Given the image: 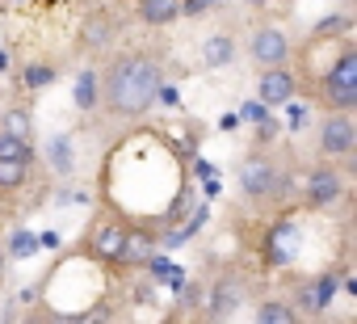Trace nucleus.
<instances>
[{
	"label": "nucleus",
	"mask_w": 357,
	"mask_h": 324,
	"mask_svg": "<svg viewBox=\"0 0 357 324\" xmlns=\"http://www.w3.org/2000/svg\"><path fill=\"white\" fill-rule=\"evenodd\" d=\"M164 89V64L147 51H122L101 72V101L114 118H139Z\"/></svg>",
	"instance_id": "1"
},
{
	"label": "nucleus",
	"mask_w": 357,
	"mask_h": 324,
	"mask_svg": "<svg viewBox=\"0 0 357 324\" xmlns=\"http://www.w3.org/2000/svg\"><path fill=\"white\" fill-rule=\"evenodd\" d=\"M0 160L34 165V143H30V139H13V135H0Z\"/></svg>",
	"instance_id": "18"
},
{
	"label": "nucleus",
	"mask_w": 357,
	"mask_h": 324,
	"mask_svg": "<svg viewBox=\"0 0 357 324\" xmlns=\"http://www.w3.org/2000/svg\"><path fill=\"white\" fill-rule=\"evenodd\" d=\"M122 240H126V228H122V223H101V228L93 232V240H89V253H93L97 261H118Z\"/></svg>",
	"instance_id": "9"
},
{
	"label": "nucleus",
	"mask_w": 357,
	"mask_h": 324,
	"mask_svg": "<svg viewBox=\"0 0 357 324\" xmlns=\"http://www.w3.org/2000/svg\"><path fill=\"white\" fill-rule=\"evenodd\" d=\"M248 5H252V9H261V5H269V0H248Z\"/></svg>",
	"instance_id": "26"
},
{
	"label": "nucleus",
	"mask_w": 357,
	"mask_h": 324,
	"mask_svg": "<svg viewBox=\"0 0 357 324\" xmlns=\"http://www.w3.org/2000/svg\"><path fill=\"white\" fill-rule=\"evenodd\" d=\"M0 135H13V139H30L34 135V122H30V114L26 110H5V118H0Z\"/></svg>",
	"instance_id": "17"
},
{
	"label": "nucleus",
	"mask_w": 357,
	"mask_h": 324,
	"mask_svg": "<svg viewBox=\"0 0 357 324\" xmlns=\"http://www.w3.org/2000/svg\"><path fill=\"white\" fill-rule=\"evenodd\" d=\"M336 30H349V17H344V13H336V17L319 22V26H315V38H332Z\"/></svg>",
	"instance_id": "21"
},
{
	"label": "nucleus",
	"mask_w": 357,
	"mask_h": 324,
	"mask_svg": "<svg viewBox=\"0 0 357 324\" xmlns=\"http://www.w3.org/2000/svg\"><path fill=\"white\" fill-rule=\"evenodd\" d=\"M147 257H151V236L147 232H126L122 253H118L114 265H135V261H147Z\"/></svg>",
	"instance_id": "13"
},
{
	"label": "nucleus",
	"mask_w": 357,
	"mask_h": 324,
	"mask_svg": "<svg viewBox=\"0 0 357 324\" xmlns=\"http://www.w3.org/2000/svg\"><path fill=\"white\" fill-rule=\"evenodd\" d=\"M0 282H5V253H0Z\"/></svg>",
	"instance_id": "25"
},
{
	"label": "nucleus",
	"mask_w": 357,
	"mask_h": 324,
	"mask_svg": "<svg viewBox=\"0 0 357 324\" xmlns=\"http://www.w3.org/2000/svg\"><path fill=\"white\" fill-rule=\"evenodd\" d=\"M257 324H298V311L286 299H265L257 311Z\"/></svg>",
	"instance_id": "16"
},
{
	"label": "nucleus",
	"mask_w": 357,
	"mask_h": 324,
	"mask_svg": "<svg viewBox=\"0 0 357 324\" xmlns=\"http://www.w3.org/2000/svg\"><path fill=\"white\" fill-rule=\"evenodd\" d=\"M248 51H252L257 64H265V68H282L286 55H290V38H286L278 26H261V30H252Z\"/></svg>",
	"instance_id": "6"
},
{
	"label": "nucleus",
	"mask_w": 357,
	"mask_h": 324,
	"mask_svg": "<svg viewBox=\"0 0 357 324\" xmlns=\"http://www.w3.org/2000/svg\"><path fill=\"white\" fill-rule=\"evenodd\" d=\"M76 105L80 110H97L101 105V76L97 72H80L76 76Z\"/></svg>",
	"instance_id": "15"
},
{
	"label": "nucleus",
	"mask_w": 357,
	"mask_h": 324,
	"mask_svg": "<svg viewBox=\"0 0 357 324\" xmlns=\"http://www.w3.org/2000/svg\"><path fill=\"white\" fill-rule=\"evenodd\" d=\"M26 177H30V165H17V160H0V194L22 190Z\"/></svg>",
	"instance_id": "19"
},
{
	"label": "nucleus",
	"mask_w": 357,
	"mask_h": 324,
	"mask_svg": "<svg viewBox=\"0 0 357 324\" xmlns=\"http://www.w3.org/2000/svg\"><path fill=\"white\" fill-rule=\"evenodd\" d=\"M294 89H298V80H294L290 68H265L261 80H257L261 105H286V101L294 97Z\"/></svg>",
	"instance_id": "7"
},
{
	"label": "nucleus",
	"mask_w": 357,
	"mask_h": 324,
	"mask_svg": "<svg viewBox=\"0 0 357 324\" xmlns=\"http://www.w3.org/2000/svg\"><path fill=\"white\" fill-rule=\"evenodd\" d=\"M336 286H340V274L336 270H324L319 278H311V282H303L298 286V295H294V311H311V316H319V311H328L332 307V295H336Z\"/></svg>",
	"instance_id": "5"
},
{
	"label": "nucleus",
	"mask_w": 357,
	"mask_h": 324,
	"mask_svg": "<svg viewBox=\"0 0 357 324\" xmlns=\"http://www.w3.org/2000/svg\"><path fill=\"white\" fill-rule=\"evenodd\" d=\"M244 118H265V105H257V101H248V105H244Z\"/></svg>",
	"instance_id": "24"
},
{
	"label": "nucleus",
	"mask_w": 357,
	"mask_h": 324,
	"mask_svg": "<svg viewBox=\"0 0 357 324\" xmlns=\"http://www.w3.org/2000/svg\"><path fill=\"white\" fill-rule=\"evenodd\" d=\"M231 55H236L231 34H211V38L202 43V64H206V68H227Z\"/></svg>",
	"instance_id": "12"
},
{
	"label": "nucleus",
	"mask_w": 357,
	"mask_h": 324,
	"mask_svg": "<svg viewBox=\"0 0 357 324\" xmlns=\"http://www.w3.org/2000/svg\"><path fill=\"white\" fill-rule=\"evenodd\" d=\"M315 143H319L324 156H349L353 143H357V122H353V114H324Z\"/></svg>",
	"instance_id": "4"
},
{
	"label": "nucleus",
	"mask_w": 357,
	"mask_h": 324,
	"mask_svg": "<svg viewBox=\"0 0 357 324\" xmlns=\"http://www.w3.org/2000/svg\"><path fill=\"white\" fill-rule=\"evenodd\" d=\"M59 76V68H51V64H30L26 72H22V84L26 89H43V84H51Z\"/></svg>",
	"instance_id": "20"
},
{
	"label": "nucleus",
	"mask_w": 357,
	"mask_h": 324,
	"mask_svg": "<svg viewBox=\"0 0 357 324\" xmlns=\"http://www.w3.org/2000/svg\"><path fill=\"white\" fill-rule=\"evenodd\" d=\"M114 43V17L109 13H89L84 30H80V47L84 51H105Z\"/></svg>",
	"instance_id": "10"
},
{
	"label": "nucleus",
	"mask_w": 357,
	"mask_h": 324,
	"mask_svg": "<svg viewBox=\"0 0 357 324\" xmlns=\"http://www.w3.org/2000/svg\"><path fill=\"white\" fill-rule=\"evenodd\" d=\"M340 194H344V182H340V173L336 169H311V177H307V207H332V202H340Z\"/></svg>",
	"instance_id": "8"
},
{
	"label": "nucleus",
	"mask_w": 357,
	"mask_h": 324,
	"mask_svg": "<svg viewBox=\"0 0 357 324\" xmlns=\"http://www.w3.org/2000/svg\"><path fill=\"white\" fill-rule=\"evenodd\" d=\"M219 0H181V13H190V17H198V13H206V9H215Z\"/></svg>",
	"instance_id": "23"
},
{
	"label": "nucleus",
	"mask_w": 357,
	"mask_h": 324,
	"mask_svg": "<svg viewBox=\"0 0 357 324\" xmlns=\"http://www.w3.org/2000/svg\"><path fill=\"white\" fill-rule=\"evenodd\" d=\"M139 17L147 26H168L181 17V0H139Z\"/></svg>",
	"instance_id": "11"
},
{
	"label": "nucleus",
	"mask_w": 357,
	"mask_h": 324,
	"mask_svg": "<svg viewBox=\"0 0 357 324\" xmlns=\"http://www.w3.org/2000/svg\"><path fill=\"white\" fill-rule=\"evenodd\" d=\"M240 190L248 198H273V194L286 190V182H282V173L269 156H248L244 169H240Z\"/></svg>",
	"instance_id": "3"
},
{
	"label": "nucleus",
	"mask_w": 357,
	"mask_h": 324,
	"mask_svg": "<svg viewBox=\"0 0 357 324\" xmlns=\"http://www.w3.org/2000/svg\"><path fill=\"white\" fill-rule=\"evenodd\" d=\"M324 101L332 105V114H349L357 105V47L353 43H344L336 64L324 72Z\"/></svg>",
	"instance_id": "2"
},
{
	"label": "nucleus",
	"mask_w": 357,
	"mask_h": 324,
	"mask_svg": "<svg viewBox=\"0 0 357 324\" xmlns=\"http://www.w3.org/2000/svg\"><path fill=\"white\" fill-rule=\"evenodd\" d=\"M34 249H38V240H34L30 232H17V236H13V253H17V257H30Z\"/></svg>",
	"instance_id": "22"
},
{
	"label": "nucleus",
	"mask_w": 357,
	"mask_h": 324,
	"mask_svg": "<svg viewBox=\"0 0 357 324\" xmlns=\"http://www.w3.org/2000/svg\"><path fill=\"white\" fill-rule=\"evenodd\" d=\"M236 303H240V286H236V282H219V286L211 290V320L231 316V311H236Z\"/></svg>",
	"instance_id": "14"
}]
</instances>
